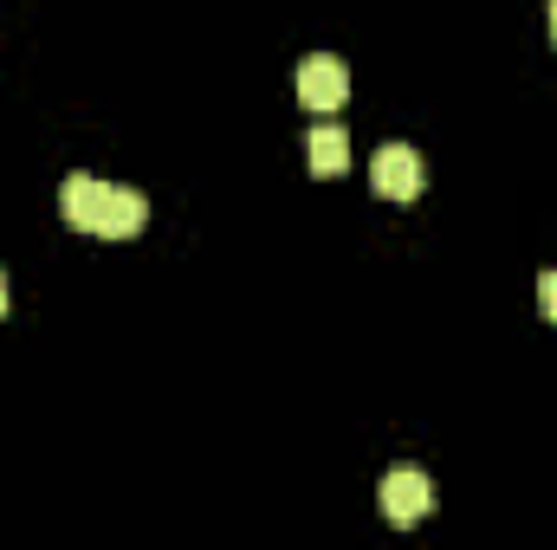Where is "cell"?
Instances as JSON below:
<instances>
[{"mask_svg": "<svg viewBox=\"0 0 557 550\" xmlns=\"http://www.w3.org/2000/svg\"><path fill=\"white\" fill-rule=\"evenodd\" d=\"M376 499H383V518H389L396 532H409V525H421V518L434 512V479H428L421 466H396V473H383Z\"/></svg>", "mask_w": 557, "mask_h": 550, "instance_id": "cell-1", "label": "cell"}, {"mask_svg": "<svg viewBox=\"0 0 557 550\" xmlns=\"http://www.w3.org/2000/svg\"><path fill=\"white\" fill-rule=\"evenodd\" d=\"M298 98H305L311 111H337V104L350 98V65L331 59V52H311V59L298 65Z\"/></svg>", "mask_w": 557, "mask_h": 550, "instance_id": "cell-2", "label": "cell"}, {"mask_svg": "<svg viewBox=\"0 0 557 550\" xmlns=\"http://www.w3.org/2000/svg\"><path fill=\"white\" fill-rule=\"evenodd\" d=\"M370 182H376V195H383V201H416V195H421V155L409 149V142L376 149Z\"/></svg>", "mask_w": 557, "mask_h": 550, "instance_id": "cell-3", "label": "cell"}, {"mask_svg": "<svg viewBox=\"0 0 557 550\" xmlns=\"http://www.w3.org/2000/svg\"><path fill=\"white\" fill-rule=\"evenodd\" d=\"M149 221V201L137 188H111L104 182V208H98V240H137Z\"/></svg>", "mask_w": 557, "mask_h": 550, "instance_id": "cell-4", "label": "cell"}, {"mask_svg": "<svg viewBox=\"0 0 557 550\" xmlns=\"http://www.w3.org/2000/svg\"><path fill=\"white\" fill-rule=\"evenodd\" d=\"M98 208H104V182H98V175H65V182H59V214H65L78 234H98Z\"/></svg>", "mask_w": 557, "mask_h": 550, "instance_id": "cell-5", "label": "cell"}, {"mask_svg": "<svg viewBox=\"0 0 557 550\" xmlns=\"http://www.w3.org/2000/svg\"><path fill=\"white\" fill-rule=\"evenodd\" d=\"M350 168V137L337 130V124H324V130H311V175H324V182H337Z\"/></svg>", "mask_w": 557, "mask_h": 550, "instance_id": "cell-6", "label": "cell"}, {"mask_svg": "<svg viewBox=\"0 0 557 550\" xmlns=\"http://www.w3.org/2000/svg\"><path fill=\"white\" fill-rule=\"evenodd\" d=\"M539 311H545V317L557 324V266H552L545 278H539Z\"/></svg>", "mask_w": 557, "mask_h": 550, "instance_id": "cell-7", "label": "cell"}, {"mask_svg": "<svg viewBox=\"0 0 557 550\" xmlns=\"http://www.w3.org/2000/svg\"><path fill=\"white\" fill-rule=\"evenodd\" d=\"M0 311H7V273H0Z\"/></svg>", "mask_w": 557, "mask_h": 550, "instance_id": "cell-8", "label": "cell"}, {"mask_svg": "<svg viewBox=\"0 0 557 550\" xmlns=\"http://www.w3.org/2000/svg\"><path fill=\"white\" fill-rule=\"evenodd\" d=\"M552 39H557V0H552Z\"/></svg>", "mask_w": 557, "mask_h": 550, "instance_id": "cell-9", "label": "cell"}]
</instances>
